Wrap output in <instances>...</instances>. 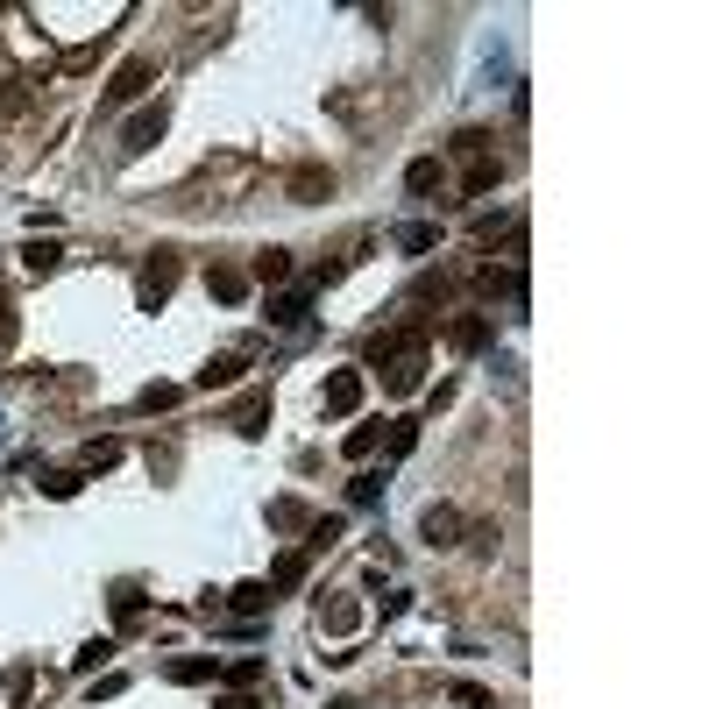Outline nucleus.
I'll return each mask as SVG.
<instances>
[{"label":"nucleus","mask_w":709,"mask_h":709,"mask_svg":"<svg viewBox=\"0 0 709 709\" xmlns=\"http://www.w3.org/2000/svg\"><path fill=\"white\" fill-rule=\"evenodd\" d=\"M256 185H263L256 156H206V164L192 171V192H213L206 206H234V199H249Z\"/></svg>","instance_id":"obj_1"},{"label":"nucleus","mask_w":709,"mask_h":709,"mask_svg":"<svg viewBox=\"0 0 709 709\" xmlns=\"http://www.w3.org/2000/svg\"><path fill=\"white\" fill-rule=\"evenodd\" d=\"M156 71H164V57H156V50H135L114 78H107V107H128V100H142L149 86H156Z\"/></svg>","instance_id":"obj_2"},{"label":"nucleus","mask_w":709,"mask_h":709,"mask_svg":"<svg viewBox=\"0 0 709 709\" xmlns=\"http://www.w3.org/2000/svg\"><path fill=\"white\" fill-rule=\"evenodd\" d=\"M178 249H156L149 263H142V277H135V298H142V312H156V305H171V291H178Z\"/></svg>","instance_id":"obj_3"},{"label":"nucleus","mask_w":709,"mask_h":709,"mask_svg":"<svg viewBox=\"0 0 709 709\" xmlns=\"http://www.w3.org/2000/svg\"><path fill=\"white\" fill-rule=\"evenodd\" d=\"M164 128H171V107L156 100V107H142V114L121 128V149H128V156H142V149H156V142H164Z\"/></svg>","instance_id":"obj_4"},{"label":"nucleus","mask_w":709,"mask_h":709,"mask_svg":"<svg viewBox=\"0 0 709 709\" xmlns=\"http://www.w3.org/2000/svg\"><path fill=\"white\" fill-rule=\"evenodd\" d=\"M284 192H291L298 206H320V199H334V171H327V164H291V171H284Z\"/></svg>","instance_id":"obj_5"},{"label":"nucleus","mask_w":709,"mask_h":709,"mask_svg":"<svg viewBox=\"0 0 709 709\" xmlns=\"http://www.w3.org/2000/svg\"><path fill=\"white\" fill-rule=\"evenodd\" d=\"M362 390H369V383H362V369H334V376H327V390H320V405H327L334 419H355V412H362Z\"/></svg>","instance_id":"obj_6"},{"label":"nucleus","mask_w":709,"mask_h":709,"mask_svg":"<svg viewBox=\"0 0 709 709\" xmlns=\"http://www.w3.org/2000/svg\"><path fill=\"white\" fill-rule=\"evenodd\" d=\"M490 334H497L490 312H454V320H447V348H454V355H483Z\"/></svg>","instance_id":"obj_7"},{"label":"nucleus","mask_w":709,"mask_h":709,"mask_svg":"<svg viewBox=\"0 0 709 709\" xmlns=\"http://www.w3.org/2000/svg\"><path fill=\"white\" fill-rule=\"evenodd\" d=\"M461 532H468V518H461L454 504H426V511H419V539H426V546H461Z\"/></svg>","instance_id":"obj_8"},{"label":"nucleus","mask_w":709,"mask_h":709,"mask_svg":"<svg viewBox=\"0 0 709 709\" xmlns=\"http://www.w3.org/2000/svg\"><path fill=\"white\" fill-rule=\"evenodd\" d=\"M376 376H383V390H390V398H412V390L426 383V348H412V355H398V362H383Z\"/></svg>","instance_id":"obj_9"},{"label":"nucleus","mask_w":709,"mask_h":709,"mask_svg":"<svg viewBox=\"0 0 709 709\" xmlns=\"http://www.w3.org/2000/svg\"><path fill=\"white\" fill-rule=\"evenodd\" d=\"M412 348H426V327H390V334H376V341H369V369L398 362V355H412Z\"/></svg>","instance_id":"obj_10"},{"label":"nucleus","mask_w":709,"mask_h":709,"mask_svg":"<svg viewBox=\"0 0 709 709\" xmlns=\"http://www.w3.org/2000/svg\"><path fill=\"white\" fill-rule=\"evenodd\" d=\"M242 376H249V355H242V348H227V355H213V362L199 369V390H234Z\"/></svg>","instance_id":"obj_11"},{"label":"nucleus","mask_w":709,"mask_h":709,"mask_svg":"<svg viewBox=\"0 0 709 709\" xmlns=\"http://www.w3.org/2000/svg\"><path fill=\"white\" fill-rule=\"evenodd\" d=\"M206 298H220V305H242V298H249V270L213 263V270H206Z\"/></svg>","instance_id":"obj_12"},{"label":"nucleus","mask_w":709,"mask_h":709,"mask_svg":"<svg viewBox=\"0 0 709 709\" xmlns=\"http://www.w3.org/2000/svg\"><path fill=\"white\" fill-rule=\"evenodd\" d=\"M355 624H362V603H355V596H334V603H320V632H327V639H348Z\"/></svg>","instance_id":"obj_13"},{"label":"nucleus","mask_w":709,"mask_h":709,"mask_svg":"<svg viewBox=\"0 0 709 709\" xmlns=\"http://www.w3.org/2000/svg\"><path fill=\"white\" fill-rule=\"evenodd\" d=\"M277 596H270V582H242V589H227V603L220 610H234V617H263Z\"/></svg>","instance_id":"obj_14"},{"label":"nucleus","mask_w":709,"mask_h":709,"mask_svg":"<svg viewBox=\"0 0 709 709\" xmlns=\"http://www.w3.org/2000/svg\"><path fill=\"white\" fill-rule=\"evenodd\" d=\"M497 178H504V164H497V156H468L461 192H468V199H483V192H497Z\"/></svg>","instance_id":"obj_15"},{"label":"nucleus","mask_w":709,"mask_h":709,"mask_svg":"<svg viewBox=\"0 0 709 709\" xmlns=\"http://www.w3.org/2000/svg\"><path fill=\"white\" fill-rule=\"evenodd\" d=\"M468 242H476V249H497V242H518V220H504V213H476V227H468Z\"/></svg>","instance_id":"obj_16"},{"label":"nucleus","mask_w":709,"mask_h":709,"mask_svg":"<svg viewBox=\"0 0 709 709\" xmlns=\"http://www.w3.org/2000/svg\"><path fill=\"white\" fill-rule=\"evenodd\" d=\"M305 312H312V291H277L270 298V327H305Z\"/></svg>","instance_id":"obj_17"},{"label":"nucleus","mask_w":709,"mask_h":709,"mask_svg":"<svg viewBox=\"0 0 709 709\" xmlns=\"http://www.w3.org/2000/svg\"><path fill=\"white\" fill-rule=\"evenodd\" d=\"M440 185H447V171H440V156H419V164L405 171V192H412V199H433Z\"/></svg>","instance_id":"obj_18"},{"label":"nucleus","mask_w":709,"mask_h":709,"mask_svg":"<svg viewBox=\"0 0 709 709\" xmlns=\"http://www.w3.org/2000/svg\"><path fill=\"white\" fill-rule=\"evenodd\" d=\"M390 242H398L405 256H426V249H440V227H433V220H405L398 234H390Z\"/></svg>","instance_id":"obj_19"},{"label":"nucleus","mask_w":709,"mask_h":709,"mask_svg":"<svg viewBox=\"0 0 709 709\" xmlns=\"http://www.w3.org/2000/svg\"><path fill=\"white\" fill-rule=\"evenodd\" d=\"M284 277H291V249H256L249 284H284Z\"/></svg>","instance_id":"obj_20"},{"label":"nucleus","mask_w":709,"mask_h":709,"mask_svg":"<svg viewBox=\"0 0 709 709\" xmlns=\"http://www.w3.org/2000/svg\"><path fill=\"white\" fill-rule=\"evenodd\" d=\"M36 107V93H29V78H0V121H22Z\"/></svg>","instance_id":"obj_21"},{"label":"nucleus","mask_w":709,"mask_h":709,"mask_svg":"<svg viewBox=\"0 0 709 709\" xmlns=\"http://www.w3.org/2000/svg\"><path fill=\"white\" fill-rule=\"evenodd\" d=\"M121 461V440H86L78 447V476H100V468H114Z\"/></svg>","instance_id":"obj_22"},{"label":"nucleus","mask_w":709,"mask_h":709,"mask_svg":"<svg viewBox=\"0 0 709 709\" xmlns=\"http://www.w3.org/2000/svg\"><path fill=\"white\" fill-rule=\"evenodd\" d=\"M263 419H270V390H249V398L234 405V433H263Z\"/></svg>","instance_id":"obj_23"},{"label":"nucleus","mask_w":709,"mask_h":709,"mask_svg":"<svg viewBox=\"0 0 709 709\" xmlns=\"http://www.w3.org/2000/svg\"><path fill=\"white\" fill-rule=\"evenodd\" d=\"M270 525H277V532H305V525H312V504H305V497H277V504H270Z\"/></svg>","instance_id":"obj_24"},{"label":"nucleus","mask_w":709,"mask_h":709,"mask_svg":"<svg viewBox=\"0 0 709 709\" xmlns=\"http://www.w3.org/2000/svg\"><path fill=\"white\" fill-rule=\"evenodd\" d=\"M164 674H171V681H178V688H199V681H213V674H220V667H213V660H206V653H185V660H171V667H164Z\"/></svg>","instance_id":"obj_25"},{"label":"nucleus","mask_w":709,"mask_h":709,"mask_svg":"<svg viewBox=\"0 0 709 709\" xmlns=\"http://www.w3.org/2000/svg\"><path fill=\"white\" fill-rule=\"evenodd\" d=\"M178 398H185L178 383H142V390H135V412H171Z\"/></svg>","instance_id":"obj_26"},{"label":"nucleus","mask_w":709,"mask_h":709,"mask_svg":"<svg viewBox=\"0 0 709 709\" xmlns=\"http://www.w3.org/2000/svg\"><path fill=\"white\" fill-rule=\"evenodd\" d=\"M78 490H86V476H78V468H43V497H78Z\"/></svg>","instance_id":"obj_27"},{"label":"nucleus","mask_w":709,"mask_h":709,"mask_svg":"<svg viewBox=\"0 0 709 709\" xmlns=\"http://www.w3.org/2000/svg\"><path fill=\"white\" fill-rule=\"evenodd\" d=\"M22 270L29 277H50L57 270V242H22Z\"/></svg>","instance_id":"obj_28"},{"label":"nucleus","mask_w":709,"mask_h":709,"mask_svg":"<svg viewBox=\"0 0 709 709\" xmlns=\"http://www.w3.org/2000/svg\"><path fill=\"white\" fill-rule=\"evenodd\" d=\"M305 582V554H284L277 568H270V596H284V589H298Z\"/></svg>","instance_id":"obj_29"},{"label":"nucleus","mask_w":709,"mask_h":709,"mask_svg":"<svg viewBox=\"0 0 709 709\" xmlns=\"http://www.w3.org/2000/svg\"><path fill=\"white\" fill-rule=\"evenodd\" d=\"M447 695H454V709H497V695H490V688H476V681H454Z\"/></svg>","instance_id":"obj_30"},{"label":"nucleus","mask_w":709,"mask_h":709,"mask_svg":"<svg viewBox=\"0 0 709 709\" xmlns=\"http://www.w3.org/2000/svg\"><path fill=\"white\" fill-rule=\"evenodd\" d=\"M93 64H100V43H78V50H64V64H57V71H71V78H78V71H93Z\"/></svg>","instance_id":"obj_31"},{"label":"nucleus","mask_w":709,"mask_h":709,"mask_svg":"<svg viewBox=\"0 0 709 709\" xmlns=\"http://www.w3.org/2000/svg\"><path fill=\"white\" fill-rule=\"evenodd\" d=\"M100 660H114V639H93V646H78V660H71V667H78V674H93Z\"/></svg>","instance_id":"obj_32"},{"label":"nucleus","mask_w":709,"mask_h":709,"mask_svg":"<svg viewBox=\"0 0 709 709\" xmlns=\"http://www.w3.org/2000/svg\"><path fill=\"white\" fill-rule=\"evenodd\" d=\"M341 447H348V461H369V454H376V426H355Z\"/></svg>","instance_id":"obj_33"},{"label":"nucleus","mask_w":709,"mask_h":709,"mask_svg":"<svg viewBox=\"0 0 709 709\" xmlns=\"http://www.w3.org/2000/svg\"><path fill=\"white\" fill-rule=\"evenodd\" d=\"M376 497H383V476H355V483H348V504H362V511H369Z\"/></svg>","instance_id":"obj_34"},{"label":"nucleus","mask_w":709,"mask_h":709,"mask_svg":"<svg viewBox=\"0 0 709 709\" xmlns=\"http://www.w3.org/2000/svg\"><path fill=\"white\" fill-rule=\"evenodd\" d=\"M114 617H121V624H135V617H142V589H128V582H121V589H114Z\"/></svg>","instance_id":"obj_35"},{"label":"nucleus","mask_w":709,"mask_h":709,"mask_svg":"<svg viewBox=\"0 0 709 709\" xmlns=\"http://www.w3.org/2000/svg\"><path fill=\"white\" fill-rule=\"evenodd\" d=\"M454 156H490V135H483V128H461V135H454Z\"/></svg>","instance_id":"obj_36"},{"label":"nucleus","mask_w":709,"mask_h":709,"mask_svg":"<svg viewBox=\"0 0 709 709\" xmlns=\"http://www.w3.org/2000/svg\"><path fill=\"white\" fill-rule=\"evenodd\" d=\"M419 298H426V305H447V298H454V277H419Z\"/></svg>","instance_id":"obj_37"},{"label":"nucleus","mask_w":709,"mask_h":709,"mask_svg":"<svg viewBox=\"0 0 709 709\" xmlns=\"http://www.w3.org/2000/svg\"><path fill=\"white\" fill-rule=\"evenodd\" d=\"M412 447H419V426L398 419V426H390V454H412Z\"/></svg>","instance_id":"obj_38"},{"label":"nucleus","mask_w":709,"mask_h":709,"mask_svg":"<svg viewBox=\"0 0 709 709\" xmlns=\"http://www.w3.org/2000/svg\"><path fill=\"white\" fill-rule=\"evenodd\" d=\"M227 681H234V688H256V681H263V660H234Z\"/></svg>","instance_id":"obj_39"},{"label":"nucleus","mask_w":709,"mask_h":709,"mask_svg":"<svg viewBox=\"0 0 709 709\" xmlns=\"http://www.w3.org/2000/svg\"><path fill=\"white\" fill-rule=\"evenodd\" d=\"M213 709H263V695H256V688H227Z\"/></svg>","instance_id":"obj_40"},{"label":"nucleus","mask_w":709,"mask_h":709,"mask_svg":"<svg viewBox=\"0 0 709 709\" xmlns=\"http://www.w3.org/2000/svg\"><path fill=\"white\" fill-rule=\"evenodd\" d=\"M461 539H468V546H476V554H497V525H468Z\"/></svg>","instance_id":"obj_41"},{"label":"nucleus","mask_w":709,"mask_h":709,"mask_svg":"<svg viewBox=\"0 0 709 709\" xmlns=\"http://www.w3.org/2000/svg\"><path fill=\"white\" fill-rule=\"evenodd\" d=\"M0 348H15V305H8V291H0Z\"/></svg>","instance_id":"obj_42"},{"label":"nucleus","mask_w":709,"mask_h":709,"mask_svg":"<svg viewBox=\"0 0 709 709\" xmlns=\"http://www.w3.org/2000/svg\"><path fill=\"white\" fill-rule=\"evenodd\" d=\"M121 688H128V681H121V674H100V681H93V702H114V695H121Z\"/></svg>","instance_id":"obj_43"},{"label":"nucleus","mask_w":709,"mask_h":709,"mask_svg":"<svg viewBox=\"0 0 709 709\" xmlns=\"http://www.w3.org/2000/svg\"><path fill=\"white\" fill-rule=\"evenodd\" d=\"M327 709H355V702H327Z\"/></svg>","instance_id":"obj_44"}]
</instances>
